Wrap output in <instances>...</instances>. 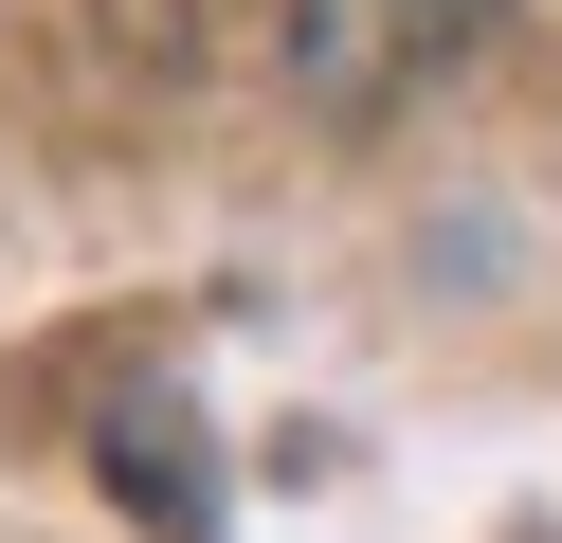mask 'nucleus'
<instances>
[{"instance_id":"2","label":"nucleus","mask_w":562,"mask_h":543,"mask_svg":"<svg viewBox=\"0 0 562 543\" xmlns=\"http://www.w3.org/2000/svg\"><path fill=\"white\" fill-rule=\"evenodd\" d=\"M110 489L164 507V525H200V434L182 417H110Z\"/></svg>"},{"instance_id":"1","label":"nucleus","mask_w":562,"mask_h":543,"mask_svg":"<svg viewBox=\"0 0 562 543\" xmlns=\"http://www.w3.org/2000/svg\"><path fill=\"white\" fill-rule=\"evenodd\" d=\"M453 19H472V0H291V72H308L327 109H381Z\"/></svg>"}]
</instances>
